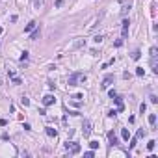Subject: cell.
Masks as SVG:
<instances>
[{
  "mask_svg": "<svg viewBox=\"0 0 158 158\" xmlns=\"http://www.w3.org/2000/svg\"><path fill=\"white\" fill-rule=\"evenodd\" d=\"M78 82H86V75H84V73H73V75L67 78V84H69V86H78Z\"/></svg>",
  "mask_w": 158,
  "mask_h": 158,
  "instance_id": "obj_1",
  "label": "cell"
},
{
  "mask_svg": "<svg viewBox=\"0 0 158 158\" xmlns=\"http://www.w3.org/2000/svg\"><path fill=\"white\" fill-rule=\"evenodd\" d=\"M112 82H113V75H106V76H104V80H102V84H100V87H102V89H106V87H108Z\"/></svg>",
  "mask_w": 158,
  "mask_h": 158,
  "instance_id": "obj_2",
  "label": "cell"
},
{
  "mask_svg": "<svg viewBox=\"0 0 158 158\" xmlns=\"http://www.w3.org/2000/svg\"><path fill=\"white\" fill-rule=\"evenodd\" d=\"M54 102H56L54 95H45L43 97V106H50V104H54Z\"/></svg>",
  "mask_w": 158,
  "mask_h": 158,
  "instance_id": "obj_3",
  "label": "cell"
},
{
  "mask_svg": "<svg viewBox=\"0 0 158 158\" xmlns=\"http://www.w3.org/2000/svg\"><path fill=\"white\" fill-rule=\"evenodd\" d=\"M39 35H41V28H39V26H35V28H33V32L30 33V39H32V41H35V39H39Z\"/></svg>",
  "mask_w": 158,
  "mask_h": 158,
  "instance_id": "obj_4",
  "label": "cell"
},
{
  "mask_svg": "<svg viewBox=\"0 0 158 158\" xmlns=\"http://www.w3.org/2000/svg\"><path fill=\"white\" fill-rule=\"evenodd\" d=\"M108 142H110V145H117V136H115L113 130H110V132H108Z\"/></svg>",
  "mask_w": 158,
  "mask_h": 158,
  "instance_id": "obj_5",
  "label": "cell"
},
{
  "mask_svg": "<svg viewBox=\"0 0 158 158\" xmlns=\"http://www.w3.org/2000/svg\"><path fill=\"white\" fill-rule=\"evenodd\" d=\"M69 149H71V154H78L80 153V145H78V143H75V142H71Z\"/></svg>",
  "mask_w": 158,
  "mask_h": 158,
  "instance_id": "obj_6",
  "label": "cell"
},
{
  "mask_svg": "<svg viewBox=\"0 0 158 158\" xmlns=\"http://www.w3.org/2000/svg\"><path fill=\"white\" fill-rule=\"evenodd\" d=\"M128 24H130V21H128V19H125V21H123V39L128 35Z\"/></svg>",
  "mask_w": 158,
  "mask_h": 158,
  "instance_id": "obj_7",
  "label": "cell"
},
{
  "mask_svg": "<svg viewBox=\"0 0 158 158\" xmlns=\"http://www.w3.org/2000/svg\"><path fill=\"white\" fill-rule=\"evenodd\" d=\"M89 134H91V123L84 121V136H89Z\"/></svg>",
  "mask_w": 158,
  "mask_h": 158,
  "instance_id": "obj_8",
  "label": "cell"
},
{
  "mask_svg": "<svg viewBox=\"0 0 158 158\" xmlns=\"http://www.w3.org/2000/svg\"><path fill=\"white\" fill-rule=\"evenodd\" d=\"M121 138H123L125 142H128V140H130V132H128V128H121Z\"/></svg>",
  "mask_w": 158,
  "mask_h": 158,
  "instance_id": "obj_9",
  "label": "cell"
},
{
  "mask_svg": "<svg viewBox=\"0 0 158 158\" xmlns=\"http://www.w3.org/2000/svg\"><path fill=\"white\" fill-rule=\"evenodd\" d=\"M35 26H37V22H35V21H30V22H28V24H26V28H24V32H26V33H28V32H32V30H33V28H35Z\"/></svg>",
  "mask_w": 158,
  "mask_h": 158,
  "instance_id": "obj_10",
  "label": "cell"
},
{
  "mask_svg": "<svg viewBox=\"0 0 158 158\" xmlns=\"http://www.w3.org/2000/svg\"><path fill=\"white\" fill-rule=\"evenodd\" d=\"M130 8H132V2H128V4H123V9H121V15H126Z\"/></svg>",
  "mask_w": 158,
  "mask_h": 158,
  "instance_id": "obj_11",
  "label": "cell"
},
{
  "mask_svg": "<svg viewBox=\"0 0 158 158\" xmlns=\"http://www.w3.org/2000/svg\"><path fill=\"white\" fill-rule=\"evenodd\" d=\"M56 128H50V126H47V136H50V138H56Z\"/></svg>",
  "mask_w": 158,
  "mask_h": 158,
  "instance_id": "obj_12",
  "label": "cell"
},
{
  "mask_svg": "<svg viewBox=\"0 0 158 158\" xmlns=\"http://www.w3.org/2000/svg\"><path fill=\"white\" fill-rule=\"evenodd\" d=\"M149 54H151V60H153V58H156V54H158V50H156V47H151V50H149Z\"/></svg>",
  "mask_w": 158,
  "mask_h": 158,
  "instance_id": "obj_13",
  "label": "cell"
},
{
  "mask_svg": "<svg viewBox=\"0 0 158 158\" xmlns=\"http://www.w3.org/2000/svg\"><path fill=\"white\" fill-rule=\"evenodd\" d=\"M156 123V113H149V125H154Z\"/></svg>",
  "mask_w": 158,
  "mask_h": 158,
  "instance_id": "obj_14",
  "label": "cell"
},
{
  "mask_svg": "<svg viewBox=\"0 0 158 158\" xmlns=\"http://www.w3.org/2000/svg\"><path fill=\"white\" fill-rule=\"evenodd\" d=\"M154 147H156V142H154V140H151V142L147 143V149H149V151H154Z\"/></svg>",
  "mask_w": 158,
  "mask_h": 158,
  "instance_id": "obj_15",
  "label": "cell"
},
{
  "mask_svg": "<svg viewBox=\"0 0 158 158\" xmlns=\"http://www.w3.org/2000/svg\"><path fill=\"white\" fill-rule=\"evenodd\" d=\"M113 100L117 102V112H119V110H123V100H121V99H117V97H115Z\"/></svg>",
  "mask_w": 158,
  "mask_h": 158,
  "instance_id": "obj_16",
  "label": "cell"
},
{
  "mask_svg": "<svg viewBox=\"0 0 158 158\" xmlns=\"http://www.w3.org/2000/svg\"><path fill=\"white\" fill-rule=\"evenodd\" d=\"M140 56H142L140 50H134V52H132V60H140Z\"/></svg>",
  "mask_w": 158,
  "mask_h": 158,
  "instance_id": "obj_17",
  "label": "cell"
},
{
  "mask_svg": "<svg viewBox=\"0 0 158 158\" xmlns=\"http://www.w3.org/2000/svg\"><path fill=\"white\" fill-rule=\"evenodd\" d=\"M136 75H138V76H143V75H145V71H143V67H138V69H136Z\"/></svg>",
  "mask_w": 158,
  "mask_h": 158,
  "instance_id": "obj_18",
  "label": "cell"
},
{
  "mask_svg": "<svg viewBox=\"0 0 158 158\" xmlns=\"http://www.w3.org/2000/svg\"><path fill=\"white\" fill-rule=\"evenodd\" d=\"M89 147H91L93 151H95V149H99V142H89Z\"/></svg>",
  "mask_w": 158,
  "mask_h": 158,
  "instance_id": "obj_19",
  "label": "cell"
},
{
  "mask_svg": "<svg viewBox=\"0 0 158 158\" xmlns=\"http://www.w3.org/2000/svg\"><path fill=\"white\" fill-rule=\"evenodd\" d=\"M21 102H22V106H28V104H30V99H26V97H22V99H21Z\"/></svg>",
  "mask_w": 158,
  "mask_h": 158,
  "instance_id": "obj_20",
  "label": "cell"
},
{
  "mask_svg": "<svg viewBox=\"0 0 158 158\" xmlns=\"http://www.w3.org/2000/svg\"><path fill=\"white\" fill-rule=\"evenodd\" d=\"M26 60H28V52L24 50V52H22V56H21V62H26Z\"/></svg>",
  "mask_w": 158,
  "mask_h": 158,
  "instance_id": "obj_21",
  "label": "cell"
},
{
  "mask_svg": "<svg viewBox=\"0 0 158 158\" xmlns=\"http://www.w3.org/2000/svg\"><path fill=\"white\" fill-rule=\"evenodd\" d=\"M93 156H95V153H93V149H91V151H87V153H86V158H93Z\"/></svg>",
  "mask_w": 158,
  "mask_h": 158,
  "instance_id": "obj_22",
  "label": "cell"
},
{
  "mask_svg": "<svg viewBox=\"0 0 158 158\" xmlns=\"http://www.w3.org/2000/svg\"><path fill=\"white\" fill-rule=\"evenodd\" d=\"M145 108H147V104H145V102H142V104H140V112H142V113L145 112Z\"/></svg>",
  "mask_w": 158,
  "mask_h": 158,
  "instance_id": "obj_23",
  "label": "cell"
},
{
  "mask_svg": "<svg viewBox=\"0 0 158 158\" xmlns=\"http://www.w3.org/2000/svg\"><path fill=\"white\" fill-rule=\"evenodd\" d=\"M143 136H145V130L140 128V130H138V138H143Z\"/></svg>",
  "mask_w": 158,
  "mask_h": 158,
  "instance_id": "obj_24",
  "label": "cell"
},
{
  "mask_svg": "<svg viewBox=\"0 0 158 158\" xmlns=\"http://www.w3.org/2000/svg\"><path fill=\"white\" fill-rule=\"evenodd\" d=\"M136 142H138V138H132V142H130V149H134V147H136Z\"/></svg>",
  "mask_w": 158,
  "mask_h": 158,
  "instance_id": "obj_25",
  "label": "cell"
},
{
  "mask_svg": "<svg viewBox=\"0 0 158 158\" xmlns=\"http://www.w3.org/2000/svg\"><path fill=\"white\" fill-rule=\"evenodd\" d=\"M149 99H151V102H153V104H156V102H158V99H156V95H151V97H149Z\"/></svg>",
  "mask_w": 158,
  "mask_h": 158,
  "instance_id": "obj_26",
  "label": "cell"
},
{
  "mask_svg": "<svg viewBox=\"0 0 158 158\" xmlns=\"http://www.w3.org/2000/svg\"><path fill=\"white\" fill-rule=\"evenodd\" d=\"M93 41H95V43H100V41H102V35H95V39H93Z\"/></svg>",
  "mask_w": 158,
  "mask_h": 158,
  "instance_id": "obj_27",
  "label": "cell"
},
{
  "mask_svg": "<svg viewBox=\"0 0 158 158\" xmlns=\"http://www.w3.org/2000/svg\"><path fill=\"white\" fill-rule=\"evenodd\" d=\"M108 95H110V97H112V99H115V97H117V93H115V91H113V89H110V93H108Z\"/></svg>",
  "mask_w": 158,
  "mask_h": 158,
  "instance_id": "obj_28",
  "label": "cell"
},
{
  "mask_svg": "<svg viewBox=\"0 0 158 158\" xmlns=\"http://www.w3.org/2000/svg\"><path fill=\"white\" fill-rule=\"evenodd\" d=\"M21 82H22L21 78H17V76H13V84H21Z\"/></svg>",
  "mask_w": 158,
  "mask_h": 158,
  "instance_id": "obj_29",
  "label": "cell"
},
{
  "mask_svg": "<svg viewBox=\"0 0 158 158\" xmlns=\"http://www.w3.org/2000/svg\"><path fill=\"white\" fill-rule=\"evenodd\" d=\"M115 113H117V110H110V112H108V115H110V117H113Z\"/></svg>",
  "mask_w": 158,
  "mask_h": 158,
  "instance_id": "obj_30",
  "label": "cell"
},
{
  "mask_svg": "<svg viewBox=\"0 0 158 158\" xmlns=\"http://www.w3.org/2000/svg\"><path fill=\"white\" fill-rule=\"evenodd\" d=\"M6 125H8V121H6V119H0V126H6Z\"/></svg>",
  "mask_w": 158,
  "mask_h": 158,
  "instance_id": "obj_31",
  "label": "cell"
}]
</instances>
